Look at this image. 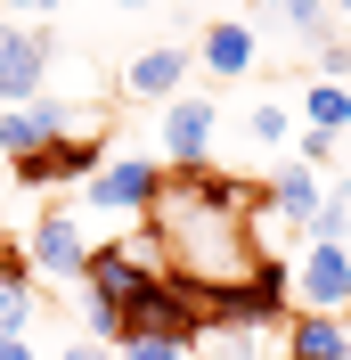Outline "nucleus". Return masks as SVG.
<instances>
[{
    "label": "nucleus",
    "mask_w": 351,
    "mask_h": 360,
    "mask_svg": "<svg viewBox=\"0 0 351 360\" xmlns=\"http://www.w3.org/2000/svg\"><path fill=\"white\" fill-rule=\"evenodd\" d=\"M286 311H294V270L278 254H253L245 278H220L213 287V328H270Z\"/></svg>",
    "instance_id": "obj_1"
},
{
    "label": "nucleus",
    "mask_w": 351,
    "mask_h": 360,
    "mask_svg": "<svg viewBox=\"0 0 351 360\" xmlns=\"http://www.w3.org/2000/svg\"><path fill=\"white\" fill-rule=\"evenodd\" d=\"M49 58H58L49 25H0V107H33L49 90Z\"/></svg>",
    "instance_id": "obj_2"
},
{
    "label": "nucleus",
    "mask_w": 351,
    "mask_h": 360,
    "mask_svg": "<svg viewBox=\"0 0 351 360\" xmlns=\"http://www.w3.org/2000/svg\"><path fill=\"white\" fill-rule=\"evenodd\" d=\"M213 131H220V107L204 90H180L164 107V156H172V172H204L213 164Z\"/></svg>",
    "instance_id": "obj_3"
},
{
    "label": "nucleus",
    "mask_w": 351,
    "mask_h": 360,
    "mask_svg": "<svg viewBox=\"0 0 351 360\" xmlns=\"http://www.w3.org/2000/svg\"><path fill=\"white\" fill-rule=\"evenodd\" d=\"M82 188H90V205H107V213H155V197H164V164H155V156H107Z\"/></svg>",
    "instance_id": "obj_4"
},
{
    "label": "nucleus",
    "mask_w": 351,
    "mask_h": 360,
    "mask_svg": "<svg viewBox=\"0 0 351 360\" xmlns=\"http://www.w3.org/2000/svg\"><path fill=\"white\" fill-rule=\"evenodd\" d=\"M294 303L343 319L351 311V246H303V262H294Z\"/></svg>",
    "instance_id": "obj_5"
},
{
    "label": "nucleus",
    "mask_w": 351,
    "mask_h": 360,
    "mask_svg": "<svg viewBox=\"0 0 351 360\" xmlns=\"http://www.w3.org/2000/svg\"><path fill=\"white\" fill-rule=\"evenodd\" d=\"M66 123H74V107L58 98V90H41L33 107H0V156H8V164L41 156L49 139H66Z\"/></svg>",
    "instance_id": "obj_6"
},
{
    "label": "nucleus",
    "mask_w": 351,
    "mask_h": 360,
    "mask_svg": "<svg viewBox=\"0 0 351 360\" xmlns=\"http://www.w3.org/2000/svg\"><path fill=\"white\" fill-rule=\"evenodd\" d=\"M25 262H33V278H82V270H90L82 221H66V213H41V221L25 229Z\"/></svg>",
    "instance_id": "obj_7"
},
{
    "label": "nucleus",
    "mask_w": 351,
    "mask_h": 360,
    "mask_svg": "<svg viewBox=\"0 0 351 360\" xmlns=\"http://www.w3.org/2000/svg\"><path fill=\"white\" fill-rule=\"evenodd\" d=\"M98 164H107V156H98V139H74V131H66V139H49L41 156L8 164V172H17L25 188H58V180H90Z\"/></svg>",
    "instance_id": "obj_8"
},
{
    "label": "nucleus",
    "mask_w": 351,
    "mask_h": 360,
    "mask_svg": "<svg viewBox=\"0 0 351 360\" xmlns=\"http://www.w3.org/2000/svg\"><path fill=\"white\" fill-rule=\"evenodd\" d=\"M262 197H270V213H278L294 238H310V229H319V205H327V188H319V172H310V164H278V180H270Z\"/></svg>",
    "instance_id": "obj_9"
},
{
    "label": "nucleus",
    "mask_w": 351,
    "mask_h": 360,
    "mask_svg": "<svg viewBox=\"0 0 351 360\" xmlns=\"http://www.w3.org/2000/svg\"><path fill=\"white\" fill-rule=\"evenodd\" d=\"M180 82H188V49H180V41L139 49L131 66H123V90H131V98H172Z\"/></svg>",
    "instance_id": "obj_10"
},
{
    "label": "nucleus",
    "mask_w": 351,
    "mask_h": 360,
    "mask_svg": "<svg viewBox=\"0 0 351 360\" xmlns=\"http://www.w3.org/2000/svg\"><path fill=\"white\" fill-rule=\"evenodd\" d=\"M286 360H351V328L327 311H294L286 328Z\"/></svg>",
    "instance_id": "obj_11"
},
{
    "label": "nucleus",
    "mask_w": 351,
    "mask_h": 360,
    "mask_svg": "<svg viewBox=\"0 0 351 360\" xmlns=\"http://www.w3.org/2000/svg\"><path fill=\"white\" fill-rule=\"evenodd\" d=\"M245 66H253V25H204V74L237 82Z\"/></svg>",
    "instance_id": "obj_12"
},
{
    "label": "nucleus",
    "mask_w": 351,
    "mask_h": 360,
    "mask_svg": "<svg viewBox=\"0 0 351 360\" xmlns=\"http://www.w3.org/2000/svg\"><path fill=\"white\" fill-rule=\"evenodd\" d=\"M303 123H310V131H327V139L351 131V90H343V82H310V90H303Z\"/></svg>",
    "instance_id": "obj_13"
},
{
    "label": "nucleus",
    "mask_w": 351,
    "mask_h": 360,
    "mask_svg": "<svg viewBox=\"0 0 351 360\" xmlns=\"http://www.w3.org/2000/svg\"><path fill=\"white\" fill-rule=\"evenodd\" d=\"M343 238H351V188L335 180V188H327V205H319V229H310V246H343Z\"/></svg>",
    "instance_id": "obj_14"
},
{
    "label": "nucleus",
    "mask_w": 351,
    "mask_h": 360,
    "mask_svg": "<svg viewBox=\"0 0 351 360\" xmlns=\"http://www.w3.org/2000/svg\"><path fill=\"white\" fill-rule=\"evenodd\" d=\"M188 352H197L188 336H123L114 344V360H188Z\"/></svg>",
    "instance_id": "obj_15"
},
{
    "label": "nucleus",
    "mask_w": 351,
    "mask_h": 360,
    "mask_svg": "<svg viewBox=\"0 0 351 360\" xmlns=\"http://www.w3.org/2000/svg\"><path fill=\"white\" fill-rule=\"evenodd\" d=\"M25 328H33V287H8L0 278V344H17Z\"/></svg>",
    "instance_id": "obj_16"
},
{
    "label": "nucleus",
    "mask_w": 351,
    "mask_h": 360,
    "mask_svg": "<svg viewBox=\"0 0 351 360\" xmlns=\"http://www.w3.org/2000/svg\"><path fill=\"white\" fill-rule=\"evenodd\" d=\"M270 8H278L303 41H327V0H270Z\"/></svg>",
    "instance_id": "obj_17"
},
{
    "label": "nucleus",
    "mask_w": 351,
    "mask_h": 360,
    "mask_svg": "<svg viewBox=\"0 0 351 360\" xmlns=\"http://www.w3.org/2000/svg\"><path fill=\"white\" fill-rule=\"evenodd\" d=\"M245 131H253V148H278L294 123H286V107H253V115H245Z\"/></svg>",
    "instance_id": "obj_18"
},
{
    "label": "nucleus",
    "mask_w": 351,
    "mask_h": 360,
    "mask_svg": "<svg viewBox=\"0 0 351 360\" xmlns=\"http://www.w3.org/2000/svg\"><path fill=\"white\" fill-rule=\"evenodd\" d=\"M327 156H335L327 131H303V139H294V164H310V172H327Z\"/></svg>",
    "instance_id": "obj_19"
},
{
    "label": "nucleus",
    "mask_w": 351,
    "mask_h": 360,
    "mask_svg": "<svg viewBox=\"0 0 351 360\" xmlns=\"http://www.w3.org/2000/svg\"><path fill=\"white\" fill-rule=\"evenodd\" d=\"M0 278H8V287H33V262H25V246H8V238H0Z\"/></svg>",
    "instance_id": "obj_20"
},
{
    "label": "nucleus",
    "mask_w": 351,
    "mask_h": 360,
    "mask_svg": "<svg viewBox=\"0 0 351 360\" xmlns=\"http://www.w3.org/2000/svg\"><path fill=\"white\" fill-rule=\"evenodd\" d=\"M319 66H327L319 82H343V74H351V41H319Z\"/></svg>",
    "instance_id": "obj_21"
},
{
    "label": "nucleus",
    "mask_w": 351,
    "mask_h": 360,
    "mask_svg": "<svg viewBox=\"0 0 351 360\" xmlns=\"http://www.w3.org/2000/svg\"><path fill=\"white\" fill-rule=\"evenodd\" d=\"M49 360H114V344H90L82 336V344H66V352H49Z\"/></svg>",
    "instance_id": "obj_22"
},
{
    "label": "nucleus",
    "mask_w": 351,
    "mask_h": 360,
    "mask_svg": "<svg viewBox=\"0 0 351 360\" xmlns=\"http://www.w3.org/2000/svg\"><path fill=\"white\" fill-rule=\"evenodd\" d=\"M0 8H25V17H49L58 0H0Z\"/></svg>",
    "instance_id": "obj_23"
},
{
    "label": "nucleus",
    "mask_w": 351,
    "mask_h": 360,
    "mask_svg": "<svg viewBox=\"0 0 351 360\" xmlns=\"http://www.w3.org/2000/svg\"><path fill=\"white\" fill-rule=\"evenodd\" d=\"M0 360H41V352H33V344L17 336V344H0Z\"/></svg>",
    "instance_id": "obj_24"
},
{
    "label": "nucleus",
    "mask_w": 351,
    "mask_h": 360,
    "mask_svg": "<svg viewBox=\"0 0 351 360\" xmlns=\"http://www.w3.org/2000/svg\"><path fill=\"white\" fill-rule=\"evenodd\" d=\"M114 8H147V0H114Z\"/></svg>",
    "instance_id": "obj_25"
},
{
    "label": "nucleus",
    "mask_w": 351,
    "mask_h": 360,
    "mask_svg": "<svg viewBox=\"0 0 351 360\" xmlns=\"http://www.w3.org/2000/svg\"><path fill=\"white\" fill-rule=\"evenodd\" d=\"M335 8H343V17H351V0H335Z\"/></svg>",
    "instance_id": "obj_26"
},
{
    "label": "nucleus",
    "mask_w": 351,
    "mask_h": 360,
    "mask_svg": "<svg viewBox=\"0 0 351 360\" xmlns=\"http://www.w3.org/2000/svg\"><path fill=\"white\" fill-rule=\"evenodd\" d=\"M343 328H351V311H343Z\"/></svg>",
    "instance_id": "obj_27"
}]
</instances>
